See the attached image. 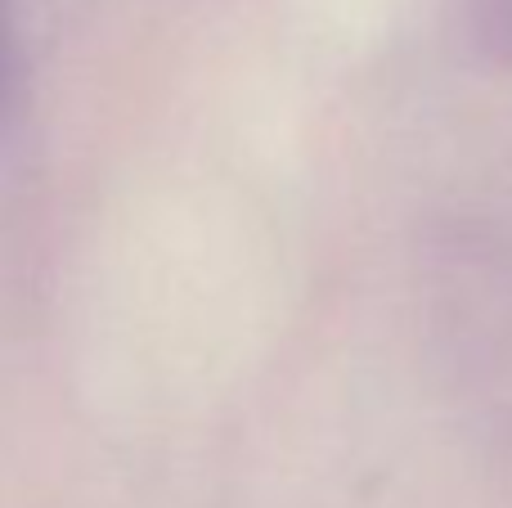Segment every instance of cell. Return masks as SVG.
<instances>
[{
    "label": "cell",
    "instance_id": "cell-1",
    "mask_svg": "<svg viewBox=\"0 0 512 508\" xmlns=\"http://www.w3.org/2000/svg\"><path fill=\"white\" fill-rule=\"evenodd\" d=\"M14 54H18V36H14V0H0V108H5L9 90H14Z\"/></svg>",
    "mask_w": 512,
    "mask_h": 508
}]
</instances>
